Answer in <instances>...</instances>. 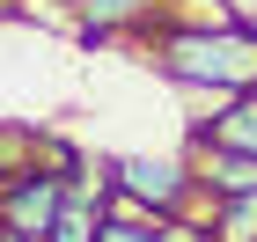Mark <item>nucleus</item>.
Here are the masks:
<instances>
[{
	"mask_svg": "<svg viewBox=\"0 0 257 242\" xmlns=\"http://www.w3.org/2000/svg\"><path fill=\"white\" fill-rule=\"evenodd\" d=\"M155 74L169 81V88H184V96H242V88H257V30L250 22H235L228 8H220L213 22H169L155 37Z\"/></svg>",
	"mask_w": 257,
	"mask_h": 242,
	"instance_id": "f257e3e1",
	"label": "nucleus"
},
{
	"mask_svg": "<svg viewBox=\"0 0 257 242\" xmlns=\"http://www.w3.org/2000/svg\"><path fill=\"white\" fill-rule=\"evenodd\" d=\"M110 183H118L147 220H177V213H191V198H198L191 161H162V154H110Z\"/></svg>",
	"mask_w": 257,
	"mask_h": 242,
	"instance_id": "f03ea898",
	"label": "nucleus"
},
{
	"mask_svg": "<svg viewBox=\"0 0 257 242\" xmlns=\"http://www.w3.org/2000/svg\"><path fill=\"white\" fill-rule=\"evenodd\" d=\"M66 198V176H52V169H22V176L0 183V227H15V235H44L52 227V213H59Z\"/></svg>",
	"mask_w": 257,
	"mask_h": 242,
	"instance_id": "7ed1b4c3",
	"label": "nucleus"
},
{
	"mask_svg": "<svg viewBox=\"0 0 257 242\" xmlns=\"http://www.w3.org/2000/svg\"><path fill=\"white\" fill-rule=\"evenodd\" d=\"M184 161H191V176H198L206 198H242V191H257V154H235V147H213V140L191 132Z\"/></svg>",
	"mask_w": 257,
	"mask_h": 242,
	"instance_id": "20e7f679",
	"label": "nucleus"
},
{
	"mask_svg": "<svg viewBox=\"0 0 257 242\" xmlns=\"http://www.w3.org/2000/svg\"><path fill=\"white\" fill-rule=\"evenodd\" d=\"M169 0H74V22H81V44H110L125 30H147Z\"/></svg>",
	"mask_w": 257,
	"mask_h": 242,
	"instance_id": "39448f33",
	"label": "nucleus"
},
{
	"mask_svg": "<svg viewBox=\"0 0 257 242\" xmlns=\"http://www.w3.org/2000/svg\"><path fill=\"white\" fill-rule=\"evenodd\" d=\"M198 140L213 147H235V154H257V88H242V96H228L206 125H191Z\"/></svg>",
	"mask_w": 257,
	"mask_h": 242,
	"instance_id": "423d86ee",
	"label": "nucleus"
},
{
	"mask_svg": "<svg viewBox=\"0 0 257 242\" xmlns=\"http://www.w3.org/2000/svg\"><path fill=\"white\" fill-rule=\"evenodd\" d=\"M213 242H257V191L213 205Z\"/></svg>",
	"mask_w": 257,
	"mask_h": 242,
	"instance_id": "0eeeda50",
	"label": "nucleus"
},
{
	"mask_svg": "<svg viewBox=\"0 0 257 242\" xmlns=\"http://www.w3.org/2000/svg\"><path fill=\"white\" fill-rule=\"evenodd\" d=\"M155 242H213V227H198V220H155Z\"/></svg>",
	"mask_w": 257,
	"mask_h": 242,
	"instance_id": "6e6552de",
	"label": "nucleus"
},
{
	"mask_svg": "<svg viewBox=\"0 0 257 242\" xmlns=\"http://www.w3.org/2000/svg\"><path fill=\"white\" fill-rule=\"evenodd\" d=\"M96 242H155V227H147V220H103Z\"/></svg>",
	"mask_w": 257,
	"mask_h": 242,
	"instance_id": "1a4fd4ad",
	"label": "nucleus"
}]
</instances>
